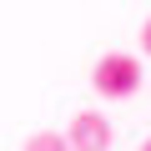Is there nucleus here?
Segmentation results:
<instances>
[{"instance_id":"obj_1","label":"nucleus","mask_w":151,"mask_h":151,"mask_svg":"<svg viewBox=\"0 0 151 151\" xmlns=\"http://www.w3.org/2000/svg\"><path fill=\"white\" fill-rule=\"evenodd\" d=\"M91 86H96L106 101L136 96V91H141V60L126 55V50H106V55L96 60V70H91Z\"/></svg>"},{"instance_id":"obj_2","label":"nucleus","mask_w":151,"mask_h":151,"mask_svg":"<svg viewBox=\"0 0 151 151\" xmlns=\"http://www.w3.org/2000/svg\"><path fill=\"white\" fill-rule=\"evenodd\" d=\"M65 141H70V151H111L116 131H111V121H106L101 111H81V116L70 121Z\"/></svg>"},{"instance_id":"obj_3","label":"nucleus","mask_w":151,"mask_h":151,"mask_svg":"<svg viewBox=\"0 0 151 151\" xmlns=\"http://www.w3.org/2000/svg\"><path fill=\"white\" fill-rule=\"evenodd\" d=\"M25 151H70V141H65L60 131H35V136L25 141Z\"/></svg>"},{"instance_id":"obj_4","label":"nucleus","mask_w":151,"mask_h":151,"mask_svg":"<svg viewBox=\"0 0 151 151\" xmlns=\"http://www.w3.org/2000/svg\"><path fill=\"white\" fill-rule=\"evenodd\" d=\"M141 50L151 55V15H146V25H141Z\"/></svg>"},{"instance_id":"obj_5","label":"nucleus","mask_w":151,"mask_h":151,"mask_svg":"<svg viewBox=\"0 0 151 151\" xmlns=\"http://www.w3.org/2000/svg\"><path fill=\"white\" fill-rule=\"evenodd\" d=\"M141 151H151V136H146V141H141Z\"/></svg>"}]
</instances>
